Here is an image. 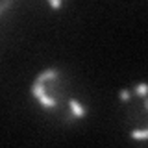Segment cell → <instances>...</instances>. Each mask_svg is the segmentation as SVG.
<instances>
[{
  "mask_svg": "<svg viewBox=\"0 0 148 148\" xmlns=\"http://www.w3.org/2000/svg\"><path fill=\"white\" fill-rule=\"evenodd\" d=\"M0 2H2V9L6 11V9L15 2V0H0ZM46 4H48L50 8H54V9H59V8L63 6V0H46Z\"/></svg>",
  "mask_w": 148,
  "mask_h": 148,
  "instance_id": "obj_3",
  "label": "cell"
},
{
  "mask_svg": "<svg viewBox=\"0 0 148 148\" xmlns=\"http://www.w3.org/2000/svg\"><path fill=\"white\" fill-rule=\"evenodd\" d=\"M119 98L130 135L135 141H148V83L122 89Z\"/></svg>",
  "mask_w": 148,
  "mask_h": 148,
  "instance_id": "obj_2",
  "label": "cell"
},
{
  "mask_svg": "<svg viewBox=\"0 0 148 148\" xmlns=\"http://www.w3.org/2000/svg\"><path fill=\"white\" fill-rule=\"evenodd\" d=\"M32 95L46 113L61 124H74L87 113L71 78L59 69H45L37 74L32 83Z\"/></svg>",
  "mask_w": 148,
  "mask_h": 148,
  "instance_id": "obj_1",
  "label": "cell"
}]
</instances>
